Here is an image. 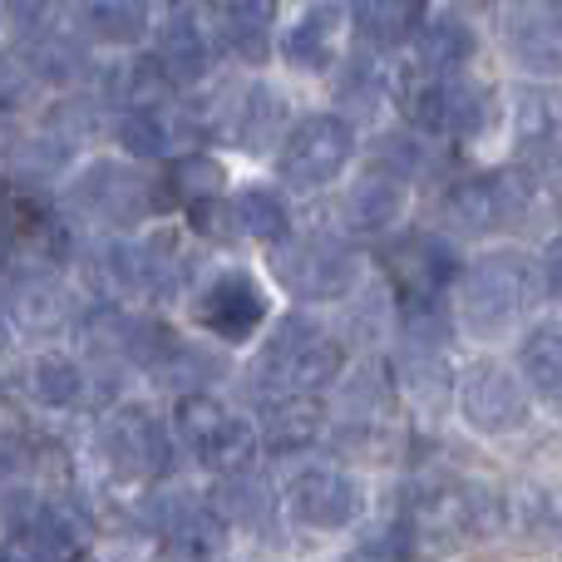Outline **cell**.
<instances>
[{"label":"cell","mask_w":562,"mask_h":562,"mask_svg":"<svg viewBox=\"0 0 562 562\" xmlns=\"http://www.w3.org/2000/svg\"><path fill=\"white\" fill-rule=\"evenodd\" d=\"M340 370H346L340 340L316 316H301V311L281 316L257 350V375L272 395H316Z\"/></svg>","instance_id":"6da1fadb"},{"label":"cell","mask_w":562,"mask_h":562,"mask_svg":"<svg viewBox=\"0 0 562 562\" xmlns=\"http://www.w3.org/2000/svg\"><path fill=\"white\" fill-rule=\"evenodd\" d=\"M538 267L518 247H498L464 267L459 277V326L479 340H494L524 316L528 296H533Z\"/></svg>","instance_id":"7a4b0ae2"},{"label":"cell","mask_w":562,"mask_h":562,"mask_svg":"<svg viewBox=\"0 0 562 562\" xmlns=\"http://www.w3.org/2000/svg\"><path fill=\"white\" fill-rule=\"evenodd\" d=\"M360 134L346 114H301L277 144V173L291 193H321L350 168Z\"/></svg>","instance_id":"3957f363"},{"label":"cell","mask_w":562,"mask_h":562,"mask_svg":"<svg viewBox=\"0 0 562 562\" xmlns=\"http://www.w3.org/2000/svg\"><path fill=\"white\" fill-rule=\"evenodd\" d=\"M272 272L296 301H346L360 281V257L340 233H301L272 252Z\"/></svg>","instance_id":"277c9868"},{"label":"cell","mask_w":562,"mask_h":562,"mask_svg":"<svg viewBox=\"0 0 562 562\" xmlns=\"http://www.w3.org/2000/svg\"><path fill=\"white\" fill-rule=\"evenodd\" d=\"M173 435L188 445V454L198 464L233 474L247 464V454L257 449V425L247 415H237L233 405H223L217 395L198 390V395H178L173 400Z\"/></svg>","instance_id":"5b68a950"},{"label":"cell","mask_w":562,"mask_h":562,"mask_svg":"<svg viewBox=\"0 0 562 562\" xmlns=\"http://www.w3.org/2000/svg\"><path fill=\"white\" fill-rule=\"evenodd\" d=\"M409 124L445 138H479L494 124V94L469 75H425L400 89Z\"/></svg>","instance_id":"8992f818"},{"label":"cell","mask_w":562,"mask_h":562,"mask_svg":"<svg viewBox=\"0 0 562 562\" xmlns=\"http://www.w3.org/2000/svg\"><path fill=\"white\" fill-rule=\"evenodd\" d=\"M528 198H533V178L524 168H484L449 188L445 217L459 237H494L524 217Z\"/></svg>","instance_id":"52a82bcc"},{"label":"cell","mask_w":562,"mask_h":562,"mask_svg":"<svg viewBox=\"0 0 562 562\" xmlns=\"http://www.w3.org/2000/svg\"><path fill=\"white\" fill-rule=\"evenodd\" d=\"M99 459L114 479L124 484H148V479H164L173 464V439H168L164 419L148 405L128 400V405L109 409L104 425H99Z\"/></svg>","instance_id":"ba28073f"},{"label":"cell","mask_w":562,"mask_h":562,"mask_svg":"<svg viewBox=\"0 0 562 562\" xmlns=\"http://www.w3.org/2000/svg\"><path fill=\"white\" fill-rule=\"evenodd\" d=\"M454 400L459 415L479 429V435H514L528 425V385L518 370H508L504 360L484 356L469 360L454 375Z\"/></svg>","instance_id":"9c48e42d"},{"label":"cell","mask_w":562,"mask_h":562,"mask_svg":"<svg viewBox=\"0 0 562 562\" xmlns=\"http://www.w3.org/2000/svg\"><path fill=\"white\" fill-rule=\"evenodd\" d=\"M286 514L311 533H340L366 514V484L340 464H311L301 474H291Z\"/></svg>","instance_id":"30bf717a"},{"label":"cell","mask_w":562,"mask_h":562,"mask_svg":"<svg viewBox=\"0 0 562 562\" xmlns=\"http://www.w3.org/2000/svg\"><path fill=\"white\" fill-rule=\"evenodd\" d=\"M193 316L207 336L227 340V346H243L272 316V296H267V286L247 267H227V272H217L193 296Z\"/></svg>","instance_id":"8fae6325"},{"label":"cell","mask_w":562,"mask_h":562,"mask_svg":"<svg viewBox=\"0 0 562 562\" xmlns=\"http://www.w3.org/2000/svg\"><path fill=\"white\" fill-rule=\"evenodd\" d=\"M69 198H75V207H85L94 223L114 227V233H124V227H138L158 207L154 203V183H148L138 168L119 164V158L89 164L85 173L69 183Z\"/></svg>","instance_id":"7c38bea8"},{"label":"cell","mask_w":562,"mask_h":562,"mask_svg":"<svg viewBox=\"0 0 562 562\" xmlns=\"http://www.w3.org/2000/svg\"><path fill=\"white\" fill-rule=\"evenodd\" d=\"M390 277L400 286V301H445L449 286H459L464 267L449 237L439 233H409L390 247Z\"/></svg>","instance_id":"4fadbf2b"},{"label":"cell","mask_w":562,"mask_h":562,"mask_svg":"<svg viewBox=\"0 0 562 562\" xmlns=\"http://www.w3.org/2000/svg\"><path fill=\"white\" fill-rule=\"evenodd\" d=\"M198 138H203V114L198 109H178L173 99L138 104L119 114V144L138 158H188Z\"/></svg>","instance_id":"5bb4252c"},{"label":"cell","mask_w":562,"mask_h":562,"mask_svg":"<svg viewBox=\"0 0 562 562\" xmlns=\"http://www.w3.org/2000/svg\"><path fill=\"white\" fill-rule=\"evenodd\" d=\"M154 59L173 89L203 85V79L213 75V35L203 30L198 10H183V5L164 10V25H158V40H154Z\"/></svg>","instance_id":"9a60e30c"},{"label":"cell","mask_w":562,"mask_h":562,"mask_svg":"<svg viewBox=\"0 0 562 562\" xmlns=\"http://www.w3.org/2000/svg\"><path fill=\"white\" fill-rule=\"evenodd\" d=\"M508 55L524 75H562V5H518L504 20Z\"/></svg>","instance_id":"2e32d148"},{"label":"cell","mask_w":562,"mask_h":562,"mask_svg":"<svg viewBox=\"0 0 562 562\" xmlns=\"http://www.w3.org/2000/svg\"><path fill=\"white\" fill-rule=\"evenodd\" d=\"M340 20L336 5H306L281 30V59L296 75H330L340 59Z\"/></svg>","instance_id":"e0dca14e"},{"label":"cell","mask_w":562,"mask_h":562,"mask_svg":"<svg viewBox=\"0 0 562 562\" xmlns=\"http://www.w3.org/2000/svg\"><path fill=\"white\" fill-rule=\"evenodd\" d=\"M405 217V183H395L390 173L370 168L340 193V227L350 237H380Z\"/></svg>","instance_id":"ac0fdd59"},{"label":"cell","mask_w":562,"mask_h":562,"mask_svg":"<svg viewBox=\"0 0 562 562\" xmlns=\"http://www.w3.org/2000/svg\"><path fill=\"white\" fill-rule=\"evenodd\" d=\"M326 429V405L316 395H267L257 415V445L272 454H301Z\"/></svg>","instance_id":"d6986e66"},{"label":"cell","mask_w":562,"mask_h":562,"mask_svg":"<svg viewBox=\"0 0 562 562\" xmlns=\"http://www.w3.org/2000/svg\"><path fill=\"white\" fill-rule=\"evenodd\" d=\"M223 524H237L247 533H272L277 524V498H272V484H267L257 469H233V474H217V488L207 498Z\"/></svg>","instance_id":"ffe728a7"},{"label":"cell","mask_w":562,"mask_h":562,"mask_svg":"<svg viewBox=\"0 0 562 562\" xmlns=\"http://www.w3.org/2000/svg\"><path fill=\"white\" fill-rule=\"evenodd\" d=\"M479 35L464 15L454 10H429L425 25L415 30V65L429 75H464V65L474 59Z\"/></svg>","instance_id":"44dd1931"},{"label":"cell","mask_w":562,"mask_h":562,"mask_svg":"<svg viewBox=\"0 0 562 562\" xmlns=\"http://www.w3.org/2000/svg\"><path fill=\"white\" fill-rule=\"evenodd\" d=\"M223 45L233 49L243 65H267L272 59V40H277V10L262 0H227L213 10Z\"/></svg>","instance_id":"7402d4cb"},{"label":"cell","mask_w":562,"mask_h":562,"mask_svg":"<svg viewBox=\"0 0 562 562\" xmlns=\"http://www.w3.org/2000/svg\"><path fill=\"white\" fill-rule=\"evenodd\" d=\"M277 128L286 124V99L272 85H247L227 99V134L247 148H267L277 138Z\"/></svg>","instance_id":"603a6c76"},{"label":"cell","mask_w":562,"mask_h":562,"mask_svg":"<svg viewBox=\"0 0 562 562\" xmlns=\"http://www.w3.org/2000/svg\"><path fill=\"white\" fill-rule=\"evenodd\" d=\"M425 15L429 10L409 5V0H360V5H350L346 20L366 49H395L400 40H415Z\"/></svg>","instance_id":"cb8c5ba5"},{"label":"cell","mask_w":562,"mask_h":562,"mask_svg":"<svg viewBox=\"0 0 562 562\" xmlns=\"http://www.w3.org/2000/svg\"><path fill=\"white\" fill-rule=\"evenodd\" d=\"M25 385H30V400L45 409H79L85 405V390H89V375L75 356L65 350H45V356L30 360L25 370Z\"/></svg>","instance_id":"d4e9b609"},{"label":"cell","mask_w":562,"mask_h":562,"mask_svg":"<svg viewBox=\"0 0 562 562\" xmlns=\"http://www.w3.org/2000/svg\"><path fill=\"white\" fill-rule=\"evenodd\" d=\"M233 227L243 237H257L267 247H281L291 233V213L281 203L277 188H262V183H247L233 193Z\"/></svg>","instance_id":"484cf974"},{"label":"cell","mask_w":562,"mask_h":562,"mask_svg":"<svg viewBox=\"0 0 562 562\" xmlns=\"http://www.w3.org/2000/svg\"><path fill=\"white\" fill-rule=\"evenodd\" d=\"M30 75L45 85H75L89 75V49L79 35H59V30H40L30 40Z\"/></svg>","instance_id":"4316f807"},{"label":"cell","mask_w":562,"mask_h":562,"mask_svg":"<svg viewBox=\"0 0 562 562\" xmlns=\"http://www.w3.org/2000/svg\"><path fill=\"white\" fill-rule=\"evenodd\" d=\"M10 321L25 330H35V336H49V330H59L69 321V296L65 286H59L55 277H30L15 286V306H10Z\"/></svg>","instance_id":"83f0119b"},{"label":"cell","mask_w":562,"mask_h":562,"mask_svg":"<svg viewBox=\"0 0 562 562\" xmlns=\"http://www.w3.org/2000/svg\"><path fill=\"white\" fill-rule=\"evenodd\" d=\"M518 370L524 385L543 400H562V326H538L518 346Z\"/></svg>","instance_id":"f1b7e54d"},{"label":"cell","mask_w":562,"mask_h":562,"mask_svg":"<svg viewBox=\"0 0 562 562\" xmlns=\"http://www.w3.org/2000/svg\"><path fill=\"white\" fill-rule=\"evenodd\" d=\"M85 30L99 45H138L154 25V10L138 5V0H99V5H85Z\"/></svg>","instance_id":"f546056e"},{"label":"cell","mask_w":562,"mask_h":562,"mask_svg":"<svg viewBox=\"0 0 562 562\" xmlns=\"http://www.w3.org/2000/svg\"><path fill=\"white\" fill-rule=\"evenodd\" d=\"M429 148L419 134H409V128H395V134H380L375 138V168L380 173H390L395 183H415V178L429 173Z\"/></svg>","instance_id":"4dcf8cb0"},{"label":"cell","mask_w":562,"mask_h":562,"mask_svg":"<svg viewBox=\"0 0 562 562\" xmlns=\"http://www.w3.org/2000/svg\"><path fill=\"white\" fill-rule=\"evenodd\" d=\"M173 188H178V198L188 203V213H193V207L223 203L227 173H223V164H217L213 154H188V158H178V168H173Z\"/></svg>","instance_id":"1f68e13d"},{"label":"cell","mask_w":562,"mask_h":562,"mask_svg":"<svg viewBox=\"0 0 562 562\" xmlns=\"http://www.w3.org/2000/svg\"><path fill=\"white\" fill-rule=\"evenodd\" d=\"M400 385H405L419 405H435V400H445V390H454V380H449L445 360H439L435 350H405V356H400Z\"/></svg>","instance_id":"d6a6232c"},{"label":"cell","mask_w":562,"mask_h":562,"mask_svg":"<svg viewBox=\"0 0 562 562\" xmlns=\"http://www.w3.org/2000/svg\"><path fill=\"white\" fill-rule=\"evenodd\" d=\"M518 508H524L528 533H538V538H562V488L538 484Z\"/></svg>","instance_id":"836d02e7"},{"label":"cell","mask_w":562,"mask_h":562,"mask_svg":"<svg viewBox=\"0 0 562 562\" xmlns=\"http://www.w3.org/2000/svg\"><path fill=\"white\" fill-rule=\"evenodd\" d=\"M518 128H524V138H538V144H543V138L553 134V99L524 89V94H518Z\"/></svg>","instance_id":"e575fe53"},{"label":"cell","mask_w":562,"mask_h":562,"mask_svg":"<svg viewBox=\"0 0 562 562\" xmlns=\"http://www.w3.org/2000/svg\"><path fill=\"white\" fill-rule=\"evenodd\" d=\"M538 277H543V286H548V296L562 301V237L553 247L543 252V262H538Z\"/></svg>","instance_id":"d590c367"},{"label":"cell","mask_w":562,"mask_h":562,"mask_svg":"<svg viewBox=\"0 0 562 562\" xmlns=\"http://www.w3.org/2000/svg\"><path fill=\"white\" fill-rule=\"evenodd\" d=\"M0 562H45V553H40L25 533H10L5 543H0Z\"/></svg>","instance_id":"8d00e7d4"},{"label":"cell","mask_w":562,"mask_h":562,"mask_svg":"<svg viewBox=\"0 0 562 562\" xmlns=\"http://www.w3.org/2000/svg\"><path fill=\"white\" fill-rule=\"evenodd\" d=\"M10 346H15V321H10V311L0 306V356H5Z\"/></svg>","instance_id":"74e56055"},{"label":"cell","mask_w":562,"mask_h":562,"mask_svg":"<svg viewBox=\"0 0 562 562\" xmlns=\"http://www.w3.org/2000/svg\"><path fill=\"white\" fill-rule=\"evenodd\" d=\"M0 474H5V469H0Z\"/></svg>","instance_id":"f35d334b"}]
</instances>
